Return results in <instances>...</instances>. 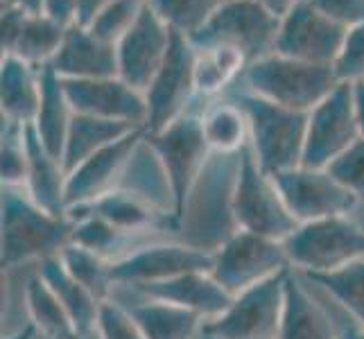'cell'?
I'll list each match as a JSON object with an SVG mask.
<instances>
[{
	"mask_svg": "<svg viewBox=\"0 0 364 339\" xmlns=\"http://www.w3.org/2000/svg\"><path fill=\"white\" fill-rule=\"evenodd\" d=\"M75 220V233H73V244H80L84 249H91L102 258L116 262L124 258L122 249L134 235L116 229L114 224L107 220L93 215V212H70Z\"/></svg>",
	"mask_w": 364,
	"mask_h": 339,
	"instance_id": "cell-33",
	"label": "cell"
},
{
	"mask_svg": "<svg viewBox=\"0 0 364 339\" xmlns=\"http://www.w3.org/2000/svg\"><path fill=\"white\" fill-rule=\"evenodd\" d=\"M231 212L240 231L272 237L279 242H285L299 229V222L287 210L274 177L258 166L249 145L240 152L235 168Z\"/></svg>",
	"mask_w": 364,
	"mask_h": 339,
	"instance_id": "cell-5",
	"label": "cell"
},
{
	"mask_svg": "<svg viewBox=\"0 0 364 339\" xmlns=\"http://www.w3.org/2000/svg\"><path fill=\"white\" fill-rule=\"evenodd\" d=\"M28 16H30L28 11L21 7L0 3V50H3V57L11 55Z\"/></svg>",
	"mask_w": 364,
	"mask_h": 339,
	"instance_id": "cell-42",
	"label": "cell"
},
{
	"mask_svg": "<svg viewBox=\"0 0 364 339\" xmlns=\"http://www.w3.org/2000/svg\"><path fill=\"white\" fill-rule=\"evenodd\" d=\"M224 0H147L154 14L168 25L172 32L191 36L206 25Z\"/></svg>",
	"mask_w": 364,
	"mask_h": 339,
	"instance_id": "cell-35",
	"label": "cell"
},
{
	"mask_svg": "<svg viewBox=\"0 0 364 339\" xmlns=\"http://www.w3.org/2000/svg\"><path fill=\"white\" fill-rule=\"evenodd\" d=\"M202 111L204 109H193L170 122L166 129L156 134H145L147 145L152 147V152L161 161L163 172L168 177L174 215H177L179 222L183 220L186 204L191 199L193 188L204 174L208 158H213L202 129Z\"/></svg>",
	"mask_w": 364,
	"mask_h": 339,
	"instance_id": "cell-6",
	"label": "cell"
},
{
	"mask_svg": "<svg viewBox=\"0 0 364 339\" xmlns=\"http://www.w3.org/2000/svg\"><path fill=\"white\" fill-rule=\"evenodd\" d=\"M36 335H39V333H36V328L28 321V323L23 325V328H18L14 335H9V337H5V339H36Z\"/></svg>",
	"mask_w": 364,
	"mask_h": 339,
	"instance_id": "cell-49",
	"label": "cell"
},
{
	"mask_svg": "<svg viewBox=\"0 0 364 339\" xmlns=\"http://www.w3.org/2000/svg\"><path fill=\"white\" fill-rule=\"evenodd\" d=\"M274 181L299 224L348 215L360 204L328 170L299 166L274 174Z\"/></svg>",
	"mask_w": 364,
	"mask_h": 339,
	"instance_id": "cell-13",
	"label": "cell"
},
{
	"mask_svg": "<svg viewBox=\"0 0 364 339\" xmlns=\"http://www.w3.org/2000/svg\"><path fill=\"white\" fill-rule=\"evenodd\" d=\"M290 267L308 274L342 269L364 258V229L348 215L299 224L283 242Z\"/></svg>",
	"mask_w": 364,
	"mask_h": 339,
	"instance_id": "cell-7",
	"label": "cell"
},
{
	"mask_svg": "<svg viewBox=\"0 0 364 339\" xmlns=\"http://www.w3.org/2000/svg\"><path fill=\"white\" fill-rule=\"evenodd\" d=\"M59 258L73 279L80 281L91 294H95L100 301L111 298V290L116 287L114 276H111V260L80 244H68Z\"/></svg>",
	"mask_w": 364,
	"mask_h": 339,
	"instance_id": "cell-34",
	"label": "cell"
},
{
	"mask_svg": "<svg viewBox=\"0 0 364 339\" xmlns=\"http://www.w3.org/2000/svg\"><path fill=\"white\" fill-rule=\"evenodd\" d=\"M353 97H355V116H358L360 138H364V82L353 84Z\"/></svg>",
	"mask_w": 364,
	"mask_h": 339,
	"instance_id": "cell-46",
	"label": "cell"
},
{
	"mask_svg": "<svg viewBox=\"0 0 364 339\" xmlns=\"http://www.w3.org/2000/svg\"><path fill=\"white\" fill-rule=\"evenodd\" d=\"M251 3H258L262 7H267L269 11H274V14L285 16L287 11H290V7L294 5V0H251Z\"/></svg>",
	"mask_w": 364,
	"mask_h": 339,
	"instance_id": "cell-48",
	"label": "cell"
},
{
	"mask_svg": "<svg viewBox=\"0 0 364 339\" xmlns=\"http://www.w3.org/2000/svg\"><path fill=\"white\" fill-rule=\"evenodd\" d=\"M107 3L109 0H75V23L89 28Z\"/></svg>",
	"mask_w": 364,
	"mask_h": 339,
	"instance_id": "cell-43",
	"label": "cell"
},
{
	"mask_svg": "<svg viewBox=\"0 0 364 339\" xmlns=\"http://www.w3.org/2000/svg\"><path fill=\"white\" fill-rule=\"evenodd\" d=\"M279 339H337V325L292 271L285 281V308Z\"/></svg>",
	"mask_w": 364,
	"mask_h": 339,
	"instance_id": "cell-24",
	"label": "cell"
},
{
	"mask_svg": "<svg viewBox=\"0 0 364 339\" xmlns=\"http://www.w3.org/2000/svg\"><path fill=\"white\" fill-rule=\"evenodd\" d=\"M174 32L145 3L134 28L118 41V77L145 93L168 57Z\"/></svg>",
	"mask_w": 364,
	"mask_h": 339,
	"instance_id": "cell-16",
	"label": "cell"
},
{
	"mask_svg": "<svg viewBox=\"0 0 364 339\" xmlns=\"http://www.w3.org/2000/svg\"><path fill=\"white\" fill-rule=\"evenodd\" d=\"M64 89L75 113L143 127L147 122V99L120 77L64 80Z\"/></svg>",
	"mask_w": 364,
	"mask_h": 339,
	"instance_id": "cell-17",
	"label": "cell"
},
{
	"mask_svg": "<svg viewBox=\"0 0 364 339\" xmlns=\"http://www.w3.org/2000/svg\"><path fill=\"white\" fill-rule=\"evenodd\" d=\"M145 339H197L204 335V319L181 306L145 298L129 308Z\"/></svg>",
	"mask_w": 364,
	"mask_h": 339,
	"instance_id": "cell-27",
	"label": "cell"
},
{
	"mask_svg": "<svg viewBox=\"0 0 364 339\" xmlns=\"http://www.w3.org/2000/svg\"><path fill=\"white\" fill-rule=\"evenodd\" d=\"M281 30V16L251 0H224L206 25L191 36L197 50L227 48L242 55L247 66L272 55Z\"/></svg>",
	"mask_w": 364,
	"mask_h": 339,
	"instance_id": "cell-4",
	"label": "cell"
},
{
	"mask_svg": "<svg viewBox=\"0 0 364 339\" xmlns=\"http://www.w3.org/2000/svg\"><path fill=\"white\" fill-rule=\"evenodd\" d=\"M75 111L64 89V80L53 70V66L41 68V104L36 111L32 127L41 143L53 156L61 161L66 147V136L70 129Z\"/></svg>",
	"mask_w": 364,
	"mask_h": 339,
	"instance_id": "cell-23",
	"label": "cell"
},
{
	"mask_svg": "<svg viewBox=\"0 0 364 339\" xmlns=\"http://www.w3.org/2000/svg\"><path fill=\"white\" fill-rule=\"evenodd\" d=\"M242 107L249 120V149L269 177L299 168L304 161L308 113L285 109L233 84L224 93Z\"/></svg>",
	"mask_w": 364,
	"mask_h": 339,
	"instance_id": "cell-2",
	"label": "cell"
},
{
	"mask_svg": "<svg viewBox=\"0 0 364 339\" xmlns=\"http://www.w3.org/2000/svg\"><path fill=\"white\" fill-rule=\"evenodd\" d=\"M195 66H197V48L191 39L174 32L168 57L156 72L154 82L145 91L147 99V122L145 134H156L166 129L170 122L181 118L183 113L193 111L197 99L195 86Z\"/></svg>",
	"mask_w": 364,
	"mask_h": 339,
	"instance_id": "cell-9",
	"label": "cell"
},
{
	"mask_svg": "<svg viewBox=\"0 0 364 339\" xmlns=\"http://www.w3.org/2000/svg\"><path fill=\"white\" fill-rule=\"evenodd\" d=\"M235 84L267 102L310 113L342 82L337 80L333 66L304 64V61L272 53L249 64Z\"/></svg>",
	"mask_w": 364,
	"mask_h": 339,
	"instance_id": "cell-3",
	"label": "cell"
},
{
	"mask_svg": "<svg viewBox=\"0 0 364 339\" xmlns=\"http://www.w3.org/2000/svg\"><path fill=\"white\" fill-rule=\"evenodd\" d=\"M337 339H364V325L348 317L340 328H337Z\"/></svg>",
	"mask_w": 364,
	"mask_h": 339,
	"instance_id": "cell-45",
	"label": "cell"
},
{
	"mask_svg": "<svg viewBox=\"0 0 364 339\" xmlns=\"http://www.w3.org/2000/svg\"><path fill=\"white\" fill-rule=\"evenodd\" d=\"M25 127L3 118V145H0V177L5 188H25L28 181V143Z\"/></svg>",
	"mask_w": 364,
	"mask_h": 339,
	"instance_id": "cell-36",
	"label": "cell"
},
{
	"mask_svg": "<svg viewBox=\"0 0 364 339\" xmlns=\"http://www.w3.org/2000/svg\"><path fill=\"white\" fill-rule=\"evenodd\" d=\"M294 3H299V0H294Z\"/></svg>",
	"mask_w": 364,
	"mask_h": 339,
	"instance_id": "cell-50",
	"label": "cell"
},
{
	"mask_svg": "<svg viewBox=\"0 0 364 339\" xmlns=\"http://www.w3.org/2000/svg\"><path fill=\"white\" fill-rule=\"evenodd\" d=\"M39 276L48 283L50 290L55 292V296L64 303V308L70 312V317H73L75 325H77L80 335L89 337L91 333H95L102 301L86 290L80 281L73 279L66 265L61 262V258L53 256V258L41 260Z\"/></svg>",
	"mask_w": 364,
	"mask_h": 339,
	"instance_id": "cell-25",
	"label": "cell"
},
{
	"mask_svg": "<svg viewBox=\"0 0 364 339\" xmlns=\"http://www.w3.org/2000/svg\"><path fill=\"white\" fill-rule=\"evenodd\" d=\"M95 333L100 339H145L141 325L132 317L129 308L116 303L114 298H107L100 306Z\"/></svg>",
	"mask_w": 364,
	"mask_h": 339,
	"instance_id": "cell-38",
	"label": "cell"
},
{
	"mask_svg": "<svg viewBox=\"0 0 364 339\" xmlns=\"http://www.w3.org/2000/svg\"><path fill=\"white\" fill-rule=\"evenodd\" d=\"M43 14L53 16L55 21L73 25L75 23V0H46Z\"/></svg>",
	"mask_w": 364,
	"mask_h": 339,
	"instance_id": "cell-44",
	"label": "cell"
},
{
	"mask_svg": "<svg viewBox=\"0 0 364 339\" xmlns=\"http://www.w3.org/2000/svg\"><path fill=\"white\" fill-rule=\"evenodd\" d=\"M0 3L21 7L28 11V14H43V7H46V0H0Z\"/></svg>",
	"mask_w": 364,
	"mask_h": 339,
	"instance_id": "cell-47",
	"label": "cell"
},
{
	"mask_svg": "<svg viewBox=\"0 0 364 339\" xmlns=\"http://www.w3.org/2000/svg\"><path fill=\"white\" fill-rule=\"evenodd\" d=\"M50 66L61 80L118 77V50L95 36L91 28L73 23L66 32L64 45Z\"/></svg>",
	"mask_w": 364,
	"mask_h": 339,
	"instance_id": "cell-18",
	"label": "cell"
},
{
	"mask_svg": "<svg viewBox=\"0 0 364 339\" xmlns=\"http://www.w3.org/2000/svg\"><path fill=\"white\" fill-rule=\"evenodd\" d=\"M138 292L145 298H156V301H166V303L181 306L199 315L204 321L218 319L233 301V294L224 290L210 271L181 274L177 279L145 285Z\"/></svg>",
	"mask_w": 364,
	"mask_h": 339,
	"instance_id": "cell-20",
	"label": "cell"
},
{
	"mask_svg": "<svg viewBox=\"0 0 364 339\" xmlns=\"http://www.w3.org/2000/svg\"><path fill=\"white\" fill-rule=\"evenodd\" d=\"M0 217V267L11 269L21 262L59 256L73 244L75 220L41 208L25 188L3 185Z\"/></svg>",
	"mask_w": 364,
	"mask_h": 339,
	"instance_id": "cell-1",
	"label": "cell"
},
{
	"mask_svg": "<svg viewBox=\"0 0 364 339\" xmlns=\"http://www.w3.org/2000/svg\"><path fill=\"white\" fill-rule=\"evenodd\" d=\"M326 170H328L358 202H364V138L355 141Z\"/></svg>",
	"mask_w": 364,
	"mask_h": 339,
	"instance_id": "cell-40",
	"label": "cell"
},
{
	"mask_svg": "<svg viewBox=\"0 0 364 339\" xmlns=\"http://www.w3.org/2000/svg\"><path fill=\"white\" fill-rule=\"evenodd\" d=\"M292 269H285L249 290L235 294L231 306L218 319L204 323V339H279L285 281Z\"/></svg>",
	"mask_w": 364,
	"mask_h": 339,
	"instance_id": "cell-8",
	"label": "cell"
},
{
	"mask_svg": "<svg viewBox=\"0 0 364 339\" xmlns=\"http://www.w3.org/2000/svg\"><path fill=\"white\" fill-rule=\"evenodd\" d=\"M145 3L147 0H109L89 28L102 41L118 45V41L134 28L138 16L143 14Z\"/></svg>",
	"mask_w": 364,
	"mask_h": 339,
	"instance_id": "cell-37",
	"label": "cell"
},
{
	"mask_svg": "<svg viewBox=\"0 0 364 339\" xmlns=\"http://www.w3.org/2000/svg\"><path fill=\"white\" fill-rule=\"evenodd\" d=\"M41 104V68L18 57L0 61V111L3 118L32 124Z\"/></svg>",
	"mask_w": 364,
	"mask_h": 339,
	"instance_id": "cell-22",
	"label": "cell"
},
{
	"mask_svg": "<svg viewBox=\"0 0 364 339\" xmlns=\"http://www.w3.org/2000/svg\"><path fill=\"white\" fill-rule=\"evenodd\" d=\"M335 75L344 84L364 82V23L348 28L340 57L335 61Z\"/></svg>",
	"mask_w": 364,
	"mask_h": 339,
	"instance_id": "cell-39",
	"label": "cell"
},
{
	"mask_svg": "<svg viewBox=\"0 0 364 339\" xmlns=\"http://www.w3.org/2000/svg\"><path fill=\"white\" fill-rule=\"evenodd\" d=\"M143 138H145L143 127L132 129L120 141L100 149V152L89 156L84 163H80L73 172H68L66 179L68 212L75 208L89 206L97 202V199H102L105 195L118 190L138 145L143 143Z\"/></svg>",
	"mask_w": 364,
	"mask_h": 339,
	"instance_id": "cell-15",
	"label": "cell"
},
{
	"mask_svg": "<svg viewBox=\"0 0 364 339\" xmlns=\"http://www.w3.org/2000/svg\"><path fill=\"white\" fill-rule=\"evenodd\" d=\"M310 3L346 30L364 23V0H310Z\"/></svg>",
	"mask_w": 364,
	"mask_h": 339,
	"instance_id": "cell-41",
	"label": "cell"
},
{
	"mask_svg": "<svg viewBox=\"0 0 364 339\" xmlns=\"http://www.w3.org/2000/svg\"><path fill=\"white\" fill-rule=\"evenodd\" d=\"M306 279L319 285L350 319L364 325V258L335 271L308 274Z\"/></svg>",
	"mask_w": 364,
	"mask_h": 339,
	"instance_id": "cell-32",
	"label": "cell"
},
{
	"mask_svg": "<svg viewBox=\"0 0 364 339\" xmlns=\"http://www.w3.org/2000/svg\"><path fill=\"white\" fill-rule=\"evenodd\" d=\"M202 129L210 152L218 156H235L249 145L247 113L227 95L206 104L202 111Z\"/></svg>",
	"mask_w": 364,
	"mask_h": 339,
	"instance_id": "cell-26",
	"label": "cell"
},
{
	"mask_svg": "<svg viewBox=\"0 0 364 339\" xmlns=\"http://www.w3.org/2000/svg\"><path fill=\"white\" fill-rule=\"evenodd\" d=\"M25 143H28V181H25V190L48 212L68 215V206H66L68 174L64 170V163L48 152L32 124L25 127Z\"/></svg>",
	"mask_w": 364,
	"mask_h": 339,
	"instance_id": "cell-21",
	"label": "cell"
},
{
	"mask_svg": "<svg viewBox=\"0 0 364 339\" xmlns=\"http://www.w3.org/2000/svg\"><path fill=\"white\" fill-rule=\"evenodd\" d=\"M213 276L229 294H240L290 267L285 244L249 231H235L213 251Z\"/></svg>",
	"mask_w": 364,
	"mask_h": 339,
	"instance_id": "cell-10",
	"label": "cell"
},
{
	"mask_svg": "<svg viewBox=\"0 0 364 339\" xmlns=\"http://www.w3.org/2000/svg\"><path fill=\"white\" fill-rule=\"evenodd\" d=\"M213 262H215V256L210 251L177 242H159L138 247L124 258L111 262V276L116 285H129L141 290L145 285L177 279L181 274L213 271Z\"/></svg>",
	"mask_w": 364,
	"mask_h": 339,
	"instance_id": "cell-14",
	"label": "cell"
},
{
	"mask_svg": "<svg viewBox=\"0 0 364 339\" xmlns=\"http://www.w3.org/2000/svg\"><path fill=\"white\" fill-rule=\"evenodd\" d=\"M132 129H138V127H132V124H124V122L84 116V113H75L68 136H66L64 156H61L66 174L73 172L80 163H84L95 152H100V149L120 141V138L127 136Z\"/></svg>",
	"mask_w": 364,
	"mask_h": 339,
	"instance_id": "cell-28",
	"label": "cell"
},
{
	"mask_svg": "<svg viewBox=\"0 0 364 339\" xmlns=\"http://www.w3.org/2000/svg\"><path fill=\"white\" fill-rule=\"evenodd\" d=\"M25 306H28L30 323L46 339H84L70 312L39 274L32 276L25 285Z\"/></svg>",
	"mask_w": 364,
	"mask_h": 339,
	"instance_id": "cell-29",
	"label": "cell"
},
{
	"mask_svg": "<svg viewBox=\"0 0 364 339\" xmlns=\"http://www.w3.org/2000/svg\"><path fill=\"white\" fill-rule=\"evenodd\" d=\"M245 68H247L245 57L233 53V50L227 48L197 50V66H195L197 95L204 99L222 97L240 80Z\"/></svg>",
	"mask_w": 364,
	"mask_h": 339,
	"instance_id": "cell-31",
	"label": "cell"
},
{
	"mask_svg": "<svg viewBox=\"0 0 364 339\" xmlns=\"http://www.w3.org/2000/svg\"><path fill=\"white\" fill-rule=\"evenodd\" d=\"M344 36L346 28L321 14L310 0H299L285 16H281V30L274 53L304 61V64L335 66Z\"/></svg>",
	"mask_w": 364,
	"mask_h": 339,
	"instance_id": "cell-12",
	"label": "cell"
},
{
	"mask_svg": "<svg viewBox=\"0 0 364 339\" xmlns=\"http://www.w3.org/2000/svg\"><path fill=\"white\" fill-rule=\"evenodd\" d=\"M360 141L353 84H340L308 113V131L301 166L326 170Z\"/></svg>",
	"mask_w": 364,
	"mask_h": 339,
	"instance_id": "cell-11",
	"label": "cell"
},
{
	"mask_svg": "<svg viewBox=\"0 0 364 339\" xmlns=\"http://www.w3.org/2000/svg\"><path fill=\"white\" fill-rule=\"evenodd\" d=\"M70 212H93V215L107 220L116 229L129 235H141L149 231H177L181 224L174 212L163 210L156 204L147 202L145 197L122 190V188L105 195L89 206L75 208Z\"/></svg>",
	"mask_w": 364,
	"mask_h": 339,
	"instance_id": "cell-19",
	"label": "cell"
},
{
	"mask_svg": "<svg viewBox=\"0 0 364 339\" xmlns=\"http://www.w3.org/2000/svg\"><path fill=\"white\" fill-rule=\"evenodd\" d=\"M68 28L70 25L59 23L48 14H30L14 50H11V57H18L36 68L50 66L64 45Z\"/></svg>",
	"mask_w": 364,
	"mask_h": 339,
	"instance_id": "cell-30",
	"label": "cell"
}]
</instances>
